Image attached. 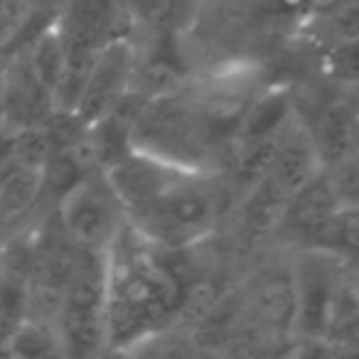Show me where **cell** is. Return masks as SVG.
<instances>
[{"label": "cell", "instance_id": "obj_13", "mask_svg": "<svg viewBox=\"0 0 359 359\" xmlns=\"http://www.w3.org/2000/svg\"><path fill=\"white\" fill-rule=\"evenodd\" d=\"M8 352L18 357H50L67 352L65 337L57 323L45 318H25L8 337Z\"/></svg>", "mask_w": 359, "mask_h": 359}, {"label": "cell", "instance_id": "obj_4", "mask_svg": "<svg viewBox=\"0 0 359 359\" xmlns=\"http://www.w3.org/2000/svg\"><path fill=\"white\" fill-rule=\"evenodd\" d=\"M128 217L104 170L84 172L60 197V226L69 244L81 251L106 254Z\"/></svg>", "mask_w": 359, "mask_h": 359}, {"label": "cell", "instance_id": "obj_3", "mask_svg": "<svg viewBox=\"0 0 359 359\" xmlns=\"http://www.w3.org/2000/svg\"><path fill=\"white\" fill-rule=\"evenodd\" d=\"M325 170L305 126H288L278 148L256 182L246 187L241 200L244 224L254 234H273L285 207L295 195Z\"/></svg>", "mask_w": 359, "mask_h": 359}, {"label": "cell", "instance_id": "obj_6", "mask_svg": "<svg viewBox=\"0 0 359 359\" xmlns=\"http://www.w3.org/2000/svg\"><path fill=\"white\" fill-rule=\"evenodd\" d=\"M347 276L342 259L320 249H305L293 266L295 283V339L323 342L334 295Z\"/></svg>", "mask_w": 359, "mask_h": 359}, {"label": "cell", "instance_id": "obj_17", "mask_svg": "<svg viewBox=\"0 0 359 359\" xmlns=\"http://www.w3.org/2000/svg\"><path fill=\"white\" fill-rule=\"evenodd\" d=\"M69 6V0H27V8L30 13L45 18H60V13Z\"/></svg>", "mask_w": 359, "mask_h": 359}, {"label": "cell", "instance_id": "obj_11", "mask_svg": "<svg viewBox=\"0 0 359 359\" xmlns=\"http://www.w3.org/2000/svg\"><path fill=\"white\" fill-rule=\"evenodd\" d=\"M22 60H25L27 69L32 72V76L55 99V91L60 86V79L65 74V65H67V42L65 35H62L60 22L57 20L47 22L40 35L32 40V45L27 47Z\"/></svg>", "mask_w": 359, "mask_h": 359}, {"label": "cell", "instance_id": "obj_8", "mask_svg": "<svg viewBox=\"0 0 359 359\" xmlns=\"http://www.w3.org/2000/svg\"><path fill=\"white\" fill-rule=\"evenodd\" d=\"M45 168L15 160L0 175V244H11L25 231L42 195Z\"/></svg>", "mask_w": 359, "mask_h": 359}, {"label": "cell", "instance_id": "obj_16", "mask_svg": "<svg viewBox=\"0 0 359 359\" xmlns=\"http://www.w3.org/2000/svg\"><path fill=\"white\" fill-rule=\"evenodd\" d=\"M18 140H20V128L0 116V170L15 163Z\"/></svg>", "mask_w": 359, "mask_h": 359}, {"label": "cell", "instance_id": "obj_7", "mask_svg": "<svg viewBox=\"0 0 359 359\" xmlns=\"http://www.w3.org/2000/svg\"><path fill=\"white\" fill-rule=\"evenodd\" d=\"M135 74V45L126 35L109 40L96 52L86 74L84 91L74 109V118L84 128L104 121L130 94Z\"/></svg>", "mask_w": 359, "mask_h": 359}, {"label": "cell", "instance_id": "obj_10", "mask_svg": "<svg viewBox=\"0 0 359 359\" xmlns=\"http://www.w3.org/2000/svg\"><path fill=\"white\" fill-rule=\"evenodd\" d=\"M325 170L349 160L359 148V111L347 101H330L305 126Z\"/></svg>", "mask_w": 359, "mask_h": 359}, {"label": "cell", "instance_id": "obj_15", "mask_svg": "<svg viewBox=\"0 0 359 359\" xmlns=\"http://www.w3.org/2000/svg\"><path fill=\"white\" fill-rule=\"evenodd\" d=\"M323 72L344 86H359V32L344 35L325 52Z\"/></svg>", "mask_w": 359, "mask_h": 359}, {"label": "cell", "instance_id": "obj_2", "mask_svg": "<svg viewBox=\"0 0 359 359\" xmlns=\"http://www.w3.org/2000/svg\"><path fill=\"white\" fill-rule=\"evenodd\" d=\"M226 192L215 170H185L143 207L128 212V224L160 249H185L215 231Z\"/></svg>", "mask_w": 359, "mask_h": 359}, {"label": "cell", "instance_id": "obj_5", "mask_svg": "<svg viewBox=\"0 0 359 359\" xmlns=\"http://www.w3.org/2000/svg\"><path fill=\"white\" fill-rule=\"evenodd\" d=\"M57 325L67 352L86 354L106 347V254L79 249Z\"/></svg>", "mask_w": 359, "mask_h": 359}, {"label": "cell", "instance_id": "obj_14", "mask_svg": "<svg viewBox=\"0 0 359 359\" xmlns=\"http://www.w3.org/2000/svg\"><path fill=\"white\" fill-rule=\"evenodd\" d=\"M308 249H320L342 259L344 264L359 256V205H342Z\"/></svg>", "mask_w": 359, "mask_h": 359}, {"label": "cell", "instance_id": "obj_12", "mask_svg": "<svg viewBox=\"0 0 359 359\" xmlns=\"http://www.w3.org/2000/svg\"><path fill=\"white\" fill-rule=\"evenodd\" d=\"M128 20L153 35H177L195 18L197 0H123Z\"/></svg>", "mask_w": 359, "mask_h": 359}, {"label": "cell", "instance_id": "obj_18", "mask_svg": "<svg viewBox=\"0 0 359 359\" xmlns=\"http://www.w3.org/2000/svg\"><path fill=\"white\" fill-rule=\"evenodd\" d=\"M354 106H357V111H359V104H354Z\"/></svg>", "mask_w": 359, "mask_h": 359}, {"label": "cell", "instance_id": "obj_9", "mask_svg": "<svg viewBox=\"0 0 359 359\" xmlns=\"http://www.w3.org/2000/svg\"><path fill=\"white\" fill-rule=\"evenodd\" d=\"M339 207H342V202H339V195L334 190L332 177H330L327 170H323L318 177L310 180L308 185L290 200V205L285 207L283 217H280L276 234L300 241L308 249Z\"/></svg>", "mask_w": 359, "mask_h": 359}, {"label": "cell", "instance_id": "obj_1", "mask_svg": "<svg viewBox=\"0 0 359 359\" xmlns=\"http://www.w3.org/2000/svg\"><path fill=\"white\" fill-rule=\"evenodd\" d=\"M185 310V288L160 246L130 224L106 251V347L133 349L155 339Z\"/></svg>", "mask_w": 359, "mask_h": 359}]
</instances>
